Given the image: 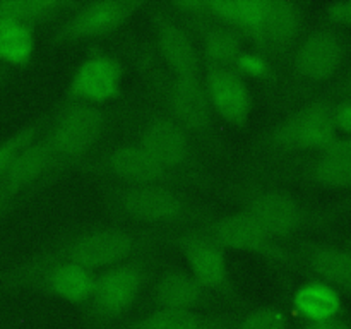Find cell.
<instances>
[{
	"label": "cell",
	"instance_id": "cell-37",
	"mask_svg": "<svg viewBox=\"0 0 351 329\" xmlns=\"http://www.w3.org/2000/svg\"><path fill=\"white\" fill-rule=\"evenodd\" d=\"M350 86H351V74H350Z\"/></svg>",
	"mask_w": 351,
	"mask_h": 329
},
{
	"label": "cell",
	"instance_id": "cell-35",
	"mask_svg": "<svg viewBox=\"0 0 351 329\" xmlns=\"http://www.w3.org/2000/svg\"><path fill=\"white\" fill-rule=\"evenodd\" d=\"M5 77H7V69H0V88H2L3 82H5Z\"/></svg>",
	"mask_w": 351,
	"mask_h": 329
},
{
	"label": "cell",
	"instance_id": "cell-13",
	"mask_svg": "<svg viewBox=\"0 0 351 329\" xmlns=\"http://www.w3.org/2000/svg\"><path fill=\"white\" fill-rule=\"evenodd\" d=\"M141 0H95L79 3L77 10L57 27V40H81L117 29L139 7Z\"/></svg>",
	"mask_w": 351,
	"mask_h": 329
},
{
	"label": "cell",
	"instance_id": "cell-22",
	"mask_svg": "<svg viewBox=\"0 0 351 329\" xmlns=\"http://www.w3.org/2000/svg\"><path fill=\"white\" fill-rule=\"evenodd\" d=\"M291 304H293L295 312L307 319V322L336 319L343 307L339 291L332 284L322 280H314L300 284L295 290Z\"/></svg>",
	"mask_w": 351,
	"mask_h": 329
},
{
	"label": "cell",
	"instance_id": "cell-6",
	"mask_svg": "<svg viewBox=\"0 0 351 329\" xmlns=\"http://www.w3.org/2000/svg\"><path fill=\"white\" fill-rule=\"evenodd\" d=\"M88 168L89 170L101 171V173L117 178L122 184L130 185H171L178 178V173L161 164L137 141L112 147L108 153L99 156Z\"/></svg>",
	"mask_w": 351,
	"mask_h": 329
},
{
	"label": "cell",
	"instance_id": "cell-33",
	"mask_svg": "<svg viewBox=\"0 0 351 329\" xmlns=\"http://www.w3.org/2000/svg\"><path fill=\"white\" fill-rule=\"evenodd\" d=\"M326 14L336 23L351 24V0H336L326 5Z\"/></svg>",
	"mask_w": 351,
	"mask_h": 329
},
{
	"label": "cell",
	"instance_id": "cell-26",
	"mask_svg": "<svg viewBox=\"0 0 351 329\" xmlns=\"http://www.w3.org/2000/svg\"><path fill=\"white\" fill-rule=\"evenodd\" d=\"M307 263L322 281L346 288L351 283V250L335 245L315 247L308 252Z\"/></svg>",
	"mask_w": 351,
	"mask_h": 329
},
{
	"label": "cell",
	"instance_id": "cell-1",
	"mask_svg": "<svg viewBox=\"0 0 351 329\" xmlns=\"http://www.w3.org/2000/svg\"><path fill=\"white\" fill-rule=\"evenodd\" d=\"M149 242L144 233L132 232L122 226H96L57 240L45 247L24 263L10 267L2 274L0 283L21 278L24 274L57 263H72L86 269L101 271L117 263L136 257Z\"/></svg>",
	"mask_w": 351,
	"mask_h": 329
},
{
	"label": "cell",
	"instance_id": "cell-19",
	"mask_svg": "<svg viewBox=\"0 0 351 329\" xmlns=\"http://www.w3.org/2000/svg\"><path fill=\"white\" fill-rule=\"evenodd\" d=\"M208 288L202 287L194 274L182 267H168L153 287V300L158 308L168 310H199L208 304Z\"/></svg>",
	"mask_w": 351,
	"mask_h": 329
},
{
	"label": "cell",
	"instance_id": "cell-36",
	"mask_svg": "<svg viewBox=\"0 0 351 329\" xmlns=\"http://www.w3.org/2000/svg\"><path fill=\"white\" fill-rule=\"evenodd\" d=\"M346 290H348V293H350V295H351V283H350V284H348V287H346Z\"/></svg>",
	"mask_w": 351,
	"mask_h": 329
},
{
	"label": "cell",
	"instance_id": "cell-24",
	"mask_svg": "<svg viewBox=\"0 0 351 329\" xmlns=\"http://www.w3.org/2000/svg\"><path fill=\"white\" fill-rule=\"evenodd\" d=\"M202 57L208 67H233L237 57L243 51L242 36L235 27L226 24H209L201 33Z\"/></svg>",
	"mask_w": 351,
	"mask_h": 329
},
{
	"label": "cell",
	"instance_id": "cell-21",
	"mask_svg": "<svg viewBox=\"0 0 351 329\" xmlns=\"http://www.w3.org/2000/svg\"><path fill=\"white\" fill-rule=\"evenodd\" d=\"M233 319L225 315H206L199 310L156 308L151 314L119 326L115 329H230Z\"/></svg>",
	"mask_w": 351,
	"mask_h": 329
},
{
	"label": "cell",
	"instance_id": "cell-11",
	"mask_svg": "<svg viewBox=\"0 0 351 329\" xmlns=\"http://www.w3.org/2000/svg\"><path fill=\"white\" fill-rule=\"evenodd\" d=\"M136 141L175 173L180 175L182 170L192 167L194 146L191 130L185 129L171 115H156L147 120Z\"/></svg>",
	"mask_w": 351,
	"mask_h": 329
},
{
	"label": "cell",
	"instance_id": "cell-25",
	"mask_svg": "<svg viewBox=\"0 0 351 329\" xmlns=\"http://www.w3.org/2000/svg\"><path fill=\"white\" fill-rule=\"evenodd\" d=\"M312 178L328 187L351 185V136L336 139L312 164Z\"/></svg>",
	"mask_w": 351,
	"mask_h": 329
},
{
	"label": "cell",
	"instance_id": "cell-2",
	"mask_svg": "<svg viewBox=\"0 0 351 329\" xmlns=\"http://www.w3.org/2000/svg\"><path fill=\"white\" fill-rule=\"evenodd\" d=\"M106 202L120 216L149 225H180L197 218L192 202L171 185H110Z\"/></svg>",
	"mask_w": 351,
	"mask_h": 329
},
{
	"label": "cell",
	"instance_id": "cell-23",
	"mask_svg": "<svg viewBox=\"0 0 351 329\" xmlns=\"http://www.w3.org/2000/svg\"><path fill=\"white\" fill-rule=\"evenodd\" d=\"M271 0H206L204 14L223 24L250 33L259 29L269 12Z\"/></svg>",
	"mask_w": 351,
	"mask_h": 329
},
{
	"label": "cell",
	"instance_id": "cell-32",
	"mask_svg": "<svg viewBox=\"0 0 351 329\" xmlns=\"http://www.w3.org/2000/svg\"><path fill=\"white\" fill-rule=\"evenodd\" d=\"M332 120L336 129L351 134V99L332 105Z\"/></svg>",
	"mask_w": 351,
	"mask_h": 329
},
{
	"label": "cell",
	"instance_id": "cell-4",
	"mask_svg": "<svg viewBox=\"0 0 351 329\" xmlns=\"http://www.w3.org/2000/svg\"><path fill=\"white\" fill-rule=\"evenodd\" d=\"M106 115L96 103L69 99L50 117L43 136L47 137L58 167L75 163L103 134Z\"/></svg>",
	"mask_w": 351,
	"mask_h": 329
},
{
	"label": "cell",
	"instance_id": "cell-29",
	"mask_svg": "<svg viewBox=\"0 0 351 329\" xmlns=\"http://www.w3.org/2000/svg\"><path fill=\"white\" fill-rule=\"evenodd\" d=\"M48 120H50V117H40V119L33 120V122H27L26 125L19 127L16 132H12L9 137H5L0 143V177L9 170L14 160L21 154V151L31 141H34L38 136H41L45 132V129L48 125Z\"/></svg>",
	"mask_w": 351,
	"mask_h": 329
},
{
	"label": "cell",
	"instance_id": "cell-5",
	"mask_svg": "<svg viewBox=\"0 0 351 329\" xmlns=\"http://www.w3.org/2000/svg\"><path fill=\"white\" fill-rule=\"evenodd\" d=\"M338 139L332 120V105L315 101L278 123L269 134V143L295 149H328Z\"/></svg>",
	"mask_w": 351,
	"mask_h": 329
},
{
	"label": "cell",
	"instance_id": "cell-10",
	"mask_svg": "<svg viewBox=\"0 0 351 329\" xmlns=\"http://www.w3.org/2000/svg\"><path fill=\"white\" fill-rule=\"evenodd\" d=\"M242 211L252 216L273 239H283L304 226L307 215L302 202L287 191L259 188L243 197Z\"/></svg>",
	"mask_w": 351,
	"mask_h": 329
},
{
	"label": "cell",
	"instance_id": "cell-3",
	"mask_svg": "<svg viewBox=\"0 0 351 329\" xmlns=\"http://www.w3.org/2000/svg\"><path fill=\"white\" fill-rule=\"evenodd\" d=\"M146 257L136 256L105 267L95 274L88 317L96 324H112L136 305L149 278Z\"/></svg>",
	"mask_w": 351,
	"mask_h": 329
},
{
	"label": "cell",
	"instance_id": "cell-7",
	"mask_svg": "<svg viewBox=\"0 0 351 329\" xmlns=\"http://www.w3.org/2000/svg\"><path fill=\"white\" fill-rule=\"evenodd\" d=\"M173 243L182 250L191 273L202 287L230 297L235 295L226 252L218 242L197 228L178 233L173 236Z\"/></svg>",
	"mask_w": 351,
	"mask_h": 329
},
{
	"label": "cell",
	"instance_id": "cell-8",
	"mask_svg": "<svg viewBox=\"0 0 351 329\" xmlns=\"http://www.w3.org/2000/svg\"><path fill=\"white\" fill-rule=\"evenodd\" d=\"M201 232L211 236L223 249L250 250L274 260H287L288 252L245 211L216 216L201 225Z\"/></svg>",
	"mask_w": 351,
	"mask_h": 329
},
{
	"label": "cell",
	"instance_id": "cell-9",
	"mask_svg": "<svg viewBox=\"0 0 351 329\" xmlns=\"http://www.w3.org/2000/svg\"><path fill=\"white\" fill-rule=\"evenodd\" d=\"M95 274L77 264L57 263L0 284L3 288H29L71 304L86 305L91 297Z\"/></svg>",
	"mask_w": 351,
	"mask_h": 329
},
{
	"label": "cell",
	"instance_id": "cell-15",
	"mask_svg": "<svg viewBox=\"0 0 351 329\" xmlns=\"http://www.w3.org/2000/svg\"><path fill=\"white\" fill-rule=\"evenodd\" d=\"M213 110L233 125H245L252 112V91L233 67H208L202 74Z\"/></svg>",
	"mask_w": 351,
	"mask_h": 329
},
{
	"label": "cell",
	"instance_id": "cell-16",
	"mask_svg": "<svg viewBox=\"0 0 351 329\" xmlns=\"http://www.w3.org/2000/svg\"><path fill=\"white\" fill-rule=\"evenodd\" d=\"M167 105L170 115L185 129L209 132L213 129V106L206 95L202 75L171 79L167 89Z\"/></svg>",
	"mask_w": 351,
	"mask_h": 329
},
{
	"label": "cell",
	"instance_id": "cell-31",
	"mask_svg": "<svg viewBox=\"0 0 351 329\" xmlns=\"http://www.w3.org/2000/svg\"><path fill=\"white\" fill-rule=\"evenodd\" d=\"M233 69L245 77V75H254V77H263V75L269 74L271 64L269 58L257 50H245L243 48L242 53L237 57Z\"/></svg>",
	"mask_w": 351,
	"mask_h": 329
},
{
	"label": "cell",
	"instance_id": "cell-28",
	"mask_svg": "<svg viewBox=\"0 0 351 329\" xmlns=\"http://www.w3.org/2000/svg\"><path fill=\"white\" fill-rule=\"evenodd\" d=\"M75 5L79 3L67 0H0V19L34 24L51 19L64 9Z\"/></svg>",
	"mask_w": 351,
	"mask_h": 329
},
{
	"label": "cell",
	"instance_id": "cell-27",
	"mask_svg": "<svg viewBox=\"0 0 351 329\" xmlns=\"http://www.w3.org/2000/svg\"><path fill=\"white\" fill-rule=\"evenodd\" d=\"M34 27L33 24L12 19H0V62L7 65H23L33 57Z\"/></svg>",
	"mask_w": 351,
	"mask_h": 329
},
{
	"label": "cell",
	"instance_id": "cell-14",
	"mask_svg": "<svg viewBox=\"0 0 351 329\" xmlns=\"http://www.w3.org/2000/svg\"><path fill=\"white\" fill-rule=\"evenodd\" d=\"M123 65L115 55L91 53L75 67L69 82V99L101 103L115 98L122 89Z\"/></svg>",
	"mask_w": 351,
	"mask_h": 329
},
{
	"label": "cell",
	"instance_id": "cell-17",
	"mask_svg": "<svg viewBox=\"0 0 351 329\" xmlns=\"http://www.w3.org/2000/svg\"><path fill=\"white\" fill-rule=\"evenodd\" d=\"M345 58V43L335 29L322 27L308 34L293 58V69L302 77L312 81L328 79L341 67Z\"/></svg>",
	"mask_w": 351,
	"mask_h": 329
},
{
	"label": "cell",
	"instance_id": "cell-34",
	"mask_svg": "<svg viewBox=\"0 0 351 329\" xmlns=\"http://www.w3.org/2000/svg\"><path fill=\"white\" fill-rule=\"evenodd\" d=\"M300 329H351V324L341 319H328V321L305 322Z\"/></svg>",
	"mask_w": 351,
	"mask_h": 329
},
{
	"label": "cell",
	"instance_id": "cell-30",
	"mask_svg": "<svg viewBox=\"0 0 351 329\" xmlns=\"http://www.w3.org/2000/svg\"><path fill=\"white\" fill-rule=\"evenodd\" d=\"M230 329H290V321L280 307L261 305L233 319Z\"/></svg>",
	"mask_w": 351,
	"mask_h": 329
},
{
	"label": "cell",
	"instance_id": "cell-18",
	"mask_svg": "<svg viewBox=\"0 0 351 329\" xmlns=\"http://www.w3.org/2000/svg\"><path fill=\"white\" fill-rule=\"evenodd\" d=\"M153 21L156 26L158 45L168 67L175 77H195L202 75L201 53L195 48L187 31L163 12L153 10Z\"/></svg>",
	"mask_w": 351,
	"mask_h": 329
},
{
	"label": "cell",
	"instance_id": "cell-12",
	"mask_svg": "<svg viewBox=\"0 0 351 329\" xmlns=\"http://www.w3.org/2000/svg\"><path fill=\"white\" fill-rule=\"evenodd\" d=\"M55 168H58L57 158L41 134L21 151L9 170L0 177V216L5 215L24 191L33 188Z\"/></svg>",
	"mask_w": 351,
	"mask_h": 329
},
{
	"label": "cell",
	"instance_id": "cell-20",
	"mask_svg": "<svg viewBox=\"0 0 351 329\" xmlns=\"http://www.w3.org/2000/svg\"><path fill=\"white\" fill-rule=\"evenodd\" d=\"M304 23V10L293 0H271L266 21L249 36L259 47L276 50L290 45L297 38Z\"/></svg>",
	"mask_w": 351,
	"mask_h": 329
}]
</instances>
